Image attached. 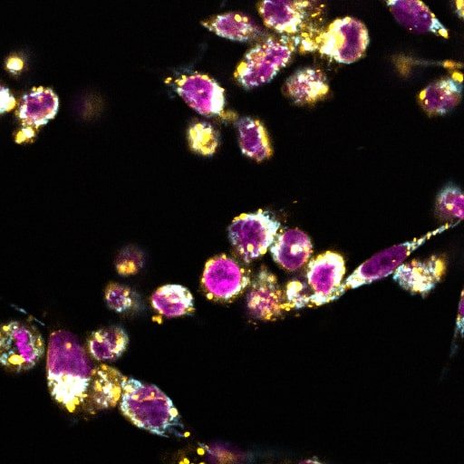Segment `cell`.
Listing matches in <instances>:
<instances>
[{
	"label": "cell",
	"instance_id": "15",
	"mask_svg": "<svg viewBox=\"0 0 464 464\" xmlns=\"http://www.w3.org/2000/svg\"><path fill=\"white\" fill-rule=\"evenodd\" d=\"M399 24L414 34L449 37L448 29L421 0H385Z\"/></svg>",
	"mask_w": 464,
	"mask_h": 464
},
{
	"label": "cell",
	"instance_id": "13",
	"mask_svg": "<svg viewBox=\"0 0 464 464\" xmlns=\"http://www.w3.org/2000/svg\"><path fill=\"white\" fill-rule=\"evenodd\" d=\"M248 310L255 317L274 321L289 309L276 277L266 267H262L253 282L246 296Z\"/></svg>",
	"mask_w": 464,
	"mask_h": 464
},
{
	"label": "cell",
	"instance_id": "14",
	"mask_svg": "<svg viewBox=\"0 0 464 464\" xmlns=\"http://www.w3.org/2000/svg\"><path fill=\"white\" fill-rule=\"evenodd\" d=\"M58 106V97L51 89L37 87L26 93L17 112L21 130L16 135V141L32 139L42 125L55 116Z\"/></svg>",
	"mask_w": 464,
	"mask_h": 464
},
{
	"label": "cell",
	"instance_id": "30",
	"mask_svg": "<svg viewBox=\"0 0 464 464\" xmlns=\"http://www.w3.org/2000/svg\"><path fill=\"white\" fill-rule=\"evenodd\" d=\"M15 105L14 98L9 93L8 90L2 87L1 89V112L12 110Z\"/></svg>",
	"mask_w": 464,
	"mask_h": 464
},
{
	"label": "cell",
	"instance_id": "23",
	"mask_svg": "<svg viewBox=\"0 0 464 464\" xmlns=\"http://www.w3.org/2000/svg\"><path fill=\"white\" fill-rule=\"evenodd\" d=\"M128 342V335L122 328H102L93 332L88 338V353L98 362L114 361L125 352Z\"/></svg>",
	"mask_w": 464,
	"mask_h": 464
},
{
	"label": "cell",
	"instance_id": "18",
	"mask_svg": "<svg viewBox=\"0 0 464 464\" xmlns=\"http://www.w3.org/2000/svg\"><path fill=\"white\" fill-rule=\"evenodd\" d=\"M273 259L287 271L303 267L310 259L313 246L307 234L298 228L287 229L278 234L270 246Z\"/></svg>",
	"mask_w": 464,
	"mask_h": 464
},
{
	"label": "cell",
	"instance_id": "17",
	"mask_svg": "<svg viewBox=\"0 0 464 464\" xmlns=\"http://www.w3.org/2000/svg\"><path fill=\"white\" fill-rule=\"evenodd\" d=\"M125 378L126 376L111 366L95 365L82 409L92 412L116 406L121 397Z\"/></svg>",
	"mask_w": 464,
	"mask_h": 464
},
{
	"label": "cell",
	"instance_id": "16",
	"mask_svg": "<svg viewBox=\"0 0 464 464\" xmlns=\"http://www.w3.org/2000/svg\"><path fill=\"white\" fill-rule=\"evenodd\" d=\"M463 75L453 72L425 86L419 103L429 115H444L459 105L463 92Z\"/></svg>",
	"mask_w": 464,
	"mask_h": 464
},
{
	"label": "cell",
	"instance_id": "2",
	"mask_svg": "<svg viewBox=\"0 0 464 464\" xmlns=\"http://www.w3.org/2000/svg\"><path fill=\"white\" fill-rule=\"evenodd\" d=\"M119 405L135 426L156 435L167 437L181 426L172 401L153 384L126 377Z\"/></svg>",
	"mask_w": 464,
	"mask_h": 464
},
{
	"label": "cell",
	"instance_id": "29",
	"mask_svg": "<svg viewBox=\"0 0 464 464\" xmlns=\"http://www.w3.org/2000/svg\"><path fill=\"white\" fill-rule=\"evenodd\" d=\"M464 337V286L461 291L457 309V316L455 321L453 341Z\"/></svg>",
	"mask_w": 464,
	"mask_h": 464
},
{
	"label": "cell",
	"instance_id": "11",
	"mask_svg": "<svg viewBox=\"0 0 464 464\" xmlns=\"http://www.w3.org/2000/svg\"><path fill=\"white\" fill-rule=\"evenodd\" d=\"M446 260L439 256L403 262L392 274L393 281L405 292L427 297L441 282Z\"/></svg>",
	"mask_w": 464,
	"mask_h": 464
},
{
	"label": "cell",
	"instance_id": "4",
	"mask_svg": "<svg viewBox=\"0 0 464 464\" xmlns=\"http://www.w3.org/2000/svg\"><path fill=\"white\" fill-rule=\"evenodd\" d=\"M295 44L289 36L266 38L246 53L235 71V78L245 88L266 83L289 63Z\"/></svg>",
	"mask_w": 464,
	"mask_h": 464
},
{
	"label": "cell",
	"instance_id": "10",
	"mask_svg": "<svg viewBox=\"0 0 464 464\" xmlns=\"http://www.w3.org/2000/svg\"><path fill=\"white\" fill-rule=\"evenodd\" d=\"M249 284L246 270L226 255L210 258L206 263L201 278L203 291L208 298L215 301H230Z\"/></svg>",
	"mask_w": 464,
	"mask_h": 464
},
{
	"label": "cell",
	"instance_id": "1",
	"mask_svg": "<svg viewBox=\"0 0 464 464\" xmlns=\"http://www.w3.org/2000/svg\"><path fill=\"white\" fill-rule=\"evenodd\" d=\"M89 355L72 333L58 330L51 334L46 354L48 388L70 412L83 408L87 399L95 367Z\"/></svg>",
	"mask_w": 464,
	"mask_h": 464
},
{
	"label": "cell",
	"instance_id": "12",
	"mask_svg": "<svg viewBox=\"0 0 464 464\" xmlns=\"http://www.w3.org/2000/svg\"><path fill=\"white\" fill-rule=\"evenodd\" d=\"M176 91L184 102L203 116L224 113V89L206 74L182 75L174 81Z\"/></svg>",
	"mask_w": 464,
	"mask_h": 464
},
{
	"label": "cell",
	"instance_id": "24",
	"mask_svg": "<svg viewBox=\"0 0 464 464\" xmlns=\"http://www.w3.org/2000/svg\"><path fill=\"white\" fill-rule=\"evenodd\" d=\"M435 213L442 220L464 219V193L455 186H446L437 196Z\"/></svg>",
	"mask_w": 464,
	"mask_h": 464
},
{
	"label": "cell",
	"instance_id": "27",
	"mask_svg": "<svg viewBox=\"0 0 464 464\" xmlns=\"http://www.w3.org/2000/svg\"><path fill=\"white\" fill-rule=\"evenodd\" d=\"M143 266L142 253L132 246L124 248L117 256L115 266L121 276H130L138 273Z\"/></svg>",
	"mask_w": 464,
	"mask_h": 464
},
{
	"label": "cell",
	"instance_id": "25",
	"mask_svg": "<svg viewBox=\"0 0 464 464\" xmlns=\"http://www.w3.org/2000/svg\"><path fill=\"white\" fill-rule=\"evenodd\" d=\"M188 139L191 150L204 156L213 155L218 146V132L205 121L192 124L188 130Z\"/></svg>",
	"mask_w": 464,
	"mask_h": 464
},
{
	"label": "cell",
	"instance_id": "28",
	"mask_svg": "<svg viewBox=\"0 0 464 464\" xmlns=\"http://www.w3.org/2000/svg\"><path fill=\"white\" fill-rule=\"evenodd\" d=\"M308 295L306 284L298 280H293L287 284L285 300L288 308L299 309L308 306Z\"/></svg>",
	"mask_w": 464,
	"mask_h": 464
},
{
	"label": "cell",
	"instance_id": "3",
	"mask_svg": "<svg viewBox=\"0 0 464 464\" xmlns=\"http://www.w3.org/2000/svg\"><path fill=\"white\" fill-rule=\"evenodd\" d=\"M302 37L303 51L316 50L322 55L345 64L361 59L369 44L365 24L351 16L335 19L322 32Z\"/></svg>",
	"mask_w": 464,
	"mask_h": 464
},
{
	"label": "cell",
	"instance_id": "26",
	"mask_svg": "<svg viewBox=\"0 0 464 464\" xmlns=\"http://www.w3.org/2000/svg\"><path fill=\"white\" fill-rule=\"evenodd\" d=\"M138 295L130 287L111 283L105 289V301L110 309L117 313L131 310L137 304Z\"/></svg>",
	"mask_w": 464,
	"mask_h": 464
},
{
	"label": "cell",
	"instance_id": "20",
	"mask_svg": "<svg viewBox=\"0 0 464 464\" xmlns=\"http://www.w3.org/2000/svg\"><path fill=\"white\" fill-rule=\"evenodd\" d=\"M201 24L217 35L237 42L253 41L264 34L249 16L236 12L218 14Z\"/></svg>",
	"mask_w": 464,
	"mask_h": 464
},
{
	"label": "cell",
	"instance_id": "21",
	"mask_svg": "<svg viewBox=\"0 0 464 464\" xmlns=\"http://www.w3.org/2000/svg\"><path fill=\"white\" fill-rule=\"evenodd\" d=\"M238 143L243 154L256 161L268 159L272 148L264 125L256 119L245 117L237 121Z\"/></svg>",
	"mask_w": 464,
	"mask_h": 464
},
{
	"label": "cell",
	"instance_id": "22",
	"mask_svg": "<svg viewBox=\"0 0 464 464\" xmlns=\"http://www.w3.org/2000/svg\"><path fill=\"white\" fill-rule=\"evenodd\" d=\"M151 305L166 317H178L194 311V300L189 290L177 284L159 287L150 297Z\"/></svg>",
	"mask_w": 464,
	"mask_h": 464
},
{
	"label": "cell",
	"instance_id": "5",
	"mask_svg": "<svg viewBox=\"0 0 464 464\" xmlns=\"http://www.w3.org/2000/svg\"><path fill=\"white\" fill-rule=\"evenodd\" d=\"M280 227V222L266 211L244 213L228 227V238L244 261L249 263L266 253Z\"/></svg>",
	"mask_w": 464,
	"mask_h": 464
},
{
	"label": "cell",
	"instance_id": "19",
	"mask_svg": "<svg viewBox=\"0 0 464 464\" xmlns=\"http://www.w3.org/2000/svg\"><path fill=\"white\" fill-rule=\"evenodd\" d=\"M285 94L297 104H310L323 99L329 92L324 72L305 68L291 75L285 83Z\"/></svg>",
	"mask_w": 464,
	"mask_h": 464
},
{
	"label": "cell",
	"instance_id": "6",
	"mask_svg": "<svg viewBox=\"0 0 464 464\" xmlns=\"http://www.w3.org/2000/svg\"><path fill=\"white\" fill-rule=\"evenodd\" d=\"M458 223H447L419 238H414L385 248L361 264L344 281L343 286L354 289L392 276L394 271L420 246L430 238L453 227Z\"/></svg>",
	"mask_w": 464,
	"mask_h": 464
},
{
	"label": "cell",
	"instance_id": "7",
	"mask_svg": "<svg viewBox=\"0 0 464 464\" xmlns=\"http://www.w3.org/2000/svg\"><path fill=\"white\" fill-rule=\"evenodd\" d=\"M44 353V342L34 326L17 321L5 324L0 332V361L14 372L34 367Z\"/></svg>",
	"mask_w": 464,
	"mask_h": 464
},
{
	"label": "cell",
	"instance_id": "9",
	"mask_svg": "<svg viewBox=\"0 0 464 464\" xmlns=\"http://www.w3.org/2000/svg\"><path fill=\"white\" fill-rule=\"evenodd\" d=\"M314 10L311 0H261L257 5L265 25L285 36L313 34L309 24Z\"/></svg>",
	"mask_w": 464,
	"mask_h": 464
},
{
	"label": "cell",
	"instance_id": "8",
	"mask_svg": "<svg viewBox=\"0 0 464 464\" xmlns=\"http://www.w3.org/2000/svg\"><path fill=\"white\" fill-rule=\"evenodd\" d=\"M344 274V260L337 253L327 251L309 261L305 275L309 305H322L340 298L346 291Z\"/></svg>",
	"mask_w": 464,
	"mask_h": 464
}]
</instances>
